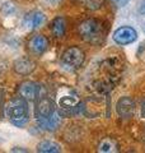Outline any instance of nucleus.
<instances>
[{
    "instance_id": "39448f33",
    "label": "nucleus",
    "mask_w": 145,
    "mask_h": 153,
    "mask_svg": "<svg viewBox=\"0 0 145 153\" xmlns=\"http://www.w3.org/2000/svg\"><path fill=\"white\" fill-rule=\"evenodd\" d=\"M116 111L122 119H130L135 112V103L131 98L129 97H122L118 100Z\"/></svg>"
},
{
    "instance_id": "0eeeda50",
    "label": "nucleus",
    "mask_w": 145,
    "mask_h": 153,
    "mask_svg": "<svg viewBox=\"0 0 145 153\" xmlns=\"http://www.w3.org/2000/svg\"><path fill=\"white\" fill-rule=\"evenodd\" d=\"M38 85L33 82H24L19 87V94L26 101H35L38 96Z\"/></svg>"
},
{
    "instance_id": "a211bd4d",
    "label": "nucleus",
    "mask_w": 145,
    "mask_h": 153,
    "mask_svg": "<svg viewBox=\"0 0 145 153\" xmlns=\"http://www.w3.org/2000/svg\"><path fill=\"white\" fill-rule=\"evenodd\" d=\"M144 32H145V23H144Z\"/></svg>"
},
{
    "instance_id": "f257e3e1",
    "label": "nucleus",
    "mask_w": 145,
    "mask_h": 153,
    "mask_svg": "<svg viewBox=\"0 0 145 153\" xmlns=\"http://www.w3.org/2000/svg\"><path fill=\"white\" fill-rule=\"evenodd\" d=\"M79 33L85 42L99 45L104 38V27L97 19H87L79 26Z\"/></svg>"
},
{
    "instance_id": "6e6552de",
    "label": "nucleus",
    "mask_w": 145,
    "mask_h": 153,
    "mask_svg": "<svg viewBox=\"0 0 145 153\" xmlns=\"http://www.w3.org/2000/svg\"><path fill=\"white\" fill-rule=\"evenodd\" d=\"M36 68V64L33 63L32 60L27 59V57H22V59H18L16 63H14V70L17 71L18 74L21 75H28L31 74Z\"/></svg>"
},
{
    "instance_id": "9b49d317",
    "label": "nucleus",
    "mask_w": 145,
    "mask_h": 153,
    "mask_svg": "<svg viewBox=\"0 0 145 153\" xmlns=\"http://www.w3.org/2000/svg\"><path fill=\"white\" fill-rule=\"evenodd\" d=\"M60 121L61 119L59 116V114L57 112H52L48 117H45V119H40L38 123H40V125L43 128V129H47V130H55V129L60 125Z\"/></svg>"
},
{
    "instance_id": "dca6fc26",
    "label": "nucleus",
    "mask_w": 145,
    "mask_h": 153,
    "mask_svg": "<svg viewBox=\"0 0 145 153\" xmlns=\"http://www.w3.org/2000/svg\"><path fill=\"white\" fill-rule=\"evenodd\" d=\"M139 13L140 14H145V0H143L139 5Z\"/></svg>"
},
{
    "instance_id": "1a4fd4ad",
    "label": "nucleus",
    "mask_w": 145,
    "mask_h": 153,
    "mask_svg": "<svg viewBox=\"0 0 145 153\" xmlns=\"http://www.w3.org/2000/svg\"><path fill=\"white\" fill-rule=\"evenodd\" d=\"M43 22H45V14L42 12H38V10L31 12L26 18H24V25H26L28 28H31V30L38 28L41 25H43Z\"/></svg>"
},
{
    "instance_id": "f03ea898",
    "label": "nucleus",
    "mask_w": 145,
    "mask_h": 153,
    "mask_svg": "<svg viewBox=\"0 0 145 153\" xmlns=\"http://www.w3.org/2000/svg\"><path fill=\"white\" fill-rule=\"evenodd\" d=\"M8 116L10 121L17 126H23L28 121V107L27 101L23 97L13 98L7 107Z\"/></svg>"
},
{
    "instance_id": "4468645a",
    "label": "nucleus",
    "mask_w": 145,
    "mask_h": 153,
    "mask_svg": "<svg viewBox=\"0 0 145 153\" xmlns=\"http://www.w3.org/2000/svg\"><path fill=\"white\" fill-rule=\"evenodd\" d=\"M117 151H118L117 143L112 139H109V138L103 139L99 144V152H117Z\"/></svg>"
},
{
    "instance_id": "f3484780",
    "label": "nucleus",
    "mask_w": 145,
    "mask_h": 153,
    "mask_svg": "<svg viewBox=\"0 0 145 153\" xmlns=\"http://www.w3.org/2000/svg\"><path fill=\"white\" fill-rule=\"evenodd\" d=\"M81 3H85V4H90V3H95V0H79Z\"/></svg>"
},
{
    "instance_id": "ddd939ff",
    "label": "nucleus",
    "mask_w": 145,
    "mask_h": 153,
    "mask_svg": "<svg viewBox=\"0 0 145 153\" xmlns=\"http://www.w3.org/2000/svg\"><path fill=\"white\" fill-rule=\"evenodd\" d=\"M38 152L41 153H56V152H60L61 148L60 146L55 142H50V140H43L38 144Z\"/></svg>"
},
{
    "instance_id": "20e7f679",
    "label": "nucleus",
    "mask_w": 145,
    "mask_h": 153,
    "mask_svg": "<svg viewBox=\"0 0 145 153\" xmlns=\"http://www.w3.org/2000/svg\"><path fill=\"white\" fill-rule=\"evenodd\" d=\"M138 38V32L132 27L124 26L113 32V41L117 45H129Z\"/></svg>"
},
{
    "instance_id": "9d476101",
    "label": "nucleus",
    "mask_w": 145,
    "mask_h": 153,
    "mask_svg": "<svg viewBox=\"0 0 145 153\" xmlns=\"http://www.w3.org/2000/svg\"><path fill=\"white\" fill-rule=\"evenodd\" d=\"M52 102L48 98H42L38 101L37 103V119H45L48 117L50 115L54 112V108H52Z\"/></svg>"
},
{
    "instance_id": "423d86ee",
    "label": "nucleus",
    "mask_w": 145,
    "mask_h": 153,
    "mask_svg": "<svg viewBox=\"0 0 145 153\" xmlns=\"http://www.w3.org/2000/svg\"><path fill=\"white\" fill-rule=\"evenodd\" d=\"M47 46H48L47 38L41 35L32 37L30 42H28V49H30V51L33 55H37V56L42 55L43 52L47 50Z\"/></svg>"
},
{
    "instance_id": "2eb2a0df",
    "label": "nucleus",
    "mask_w": 145,
    "mask_h": 153,
    "mask_svg": "<svg viewBox=\"0 0 145 153\" xmlns=\"http://www.w3.org/2000/svg\"><path fill=\"white\" fill-rule=\"evenodd\" d=\"M112 1L116 4L117 7H120V8H122V7H125L126 4L130 1V0H112Z\"/></svg>"
},
{
    "instance_id": "f8f14e48",
    "label": "nucleus",
    "mask_w": 145,
    "mask_h": 153,
    "mask_svg": "<svg viewBox=\"0 0 145 153\" xmlns=\"http://www.w3.org/2000/svg\"><path fill=\"white\" fill-rule=\"evenodd\" d=\"M51 31L54 33L55 37H62L65 35V31H66V21L65 18L62 17H57L55 18L51 23Z\"/></svg>"
},
{
    "instance_id": "7ed1b4c3",
    "label": "nucleus",
    "mask_w": 145,
    "mask_h": 153,
    "mask_svg": "<svg viewBox=\"0 0 145 153\" xmlns=\"http://www.w3.org/2000/svg\"><path fill=\"white\" fill-rule=\"evenodd\" d=\"M61 61L65 66L70 69H78L84 63V52L81 51L79 47L72 46L69 47L61 56Z\"/></svg>"
}]
</instances>
